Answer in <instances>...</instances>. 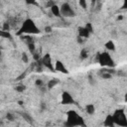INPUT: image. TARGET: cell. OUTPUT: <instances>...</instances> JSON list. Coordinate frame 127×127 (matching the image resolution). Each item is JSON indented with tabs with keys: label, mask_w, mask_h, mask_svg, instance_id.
Returning a JSON list of instances; mask_svg holds the SVG:
<instances>
[{
	"label": "cell",
	"mask_w": 127,
	"mask_h": 127,
	"mask_svg": "<svg viewBox=\"0 0 127 127\" xmlns=\"http://www.w3.org/2000/svg\"><path fill=\"white\" fill-rule=\"evenodd\" d=\"M41 31L38 28V26L36 25V23L32 19L27 18L21 24V27L19 28V30L17 32V35L18 36H21V35H37Z\"/></svg>",
	"instance_id": "cell-1"
},
{
	"label": "cell",
	"mask_w": 127,
	"mask_h": 127,
	"mask_svg": "<svg viewBox=\"0 0 127 127\" xmlns=\"http://www.w3.org/2000/svg\"><path fill=\"white\" fill-rule=\"evenodd\" d=\"M66 126H85L83 118L77 114L74 110H68L66 112Z\"/></svg>",
	"instance_id": "cell-2"
},
{
	"label": "cell",
	"mask_w": 127,
	"mask_h": 127,
	"mask_svg": "<svg viewBox=\"0 0 127 127\" xmlns=\"http://www.w3.org/2000/svg\"><path fill=\"white\" fill-rule=\"evenodd\" d=\"M97 61H98L99 64L103 67H113V66H115V63H114L113 59L111 58V56L107 52L100 53L97 57Z\"/></svg>",
	"instance_id": "cell-3"
},
{
	"label": "cell",
	"mask_w": 127,
	"mask_h": 127,
	"mask_svg": "<svg viewBox=\"0 0 127 127\" xmlns=\"http://www.w3.org/2000/svg\"><path fill=\"white\" fill-rule=\"evenodd\" d=\"M114 124L119 126H127V116L123 109H116L112 114Z\"/></svg>",
	"instance_id": "cell-4"
},
{
	"label": "cell",
	"mask_w": 127,
	"mask_h": 127,
	"mask_svg": "<svg viewBox=\"0 0 127 127\" xmlns=\"http://www.w3.org/2000/svg\"><path fill=\"white\" fill-rule=\"evenodd\" d=\"M40 62L43 64V66L48 68L49 70H51V71L55 70V64L53 63V60H52V57H51L50 54H46L45 56H43L41 58Z\"/></svg>",
	"instance_id": "cell-5"
},
{
	"label": "cell",
	"mask_w": 127,
	"mask_h": 127,
	"mask_svg": "<svg viewBox=\"0 0 127 127\" xmlns=\"http://www.w3.org/2000/svg\"><path fill=\"white\" fill-rule=\"evenodd\" d=\"M61 14L64 17H74L75 12L68 3H63L61 6Z\"/></svg>",
	"instance_id": "cell-6"
},
{
	"label": "cell",
	"mask_w": 127,
	"mask_h": 127,
	"mask_svg": "<svg viewBox=\"0 0 127 127\" xmlns=\"http://www.w3.org/2000/svg\"><path fill=\"white\" fill-rule=\"evenodd\" d=\"M61 103L64 105H69V104H73L74 100L73 97L71 96V94L68 91H64L61 94Z\"/></svg>",
	"instance_id": "cell-7"
},
{
	"label": "cell",
	"mask_w": 127,
	"mask_h": 127,
	"mask_svg": "<svg viewBox=\"0 0 127 127\" xmlns=\"http://www.w3.org/2000/svg\"><path fill=\"white\" fill-rule=\"evenodd\" d=\"M55 70H57L59 72H62V73H65V74L68 73V69L65 67V65L61 61H56V63H55Z\"/></svg>",
	"instance_id": "cell-8"
},
{
	"label": "cell",
	"mask_w": 127,
	"mask_h": 127,
	"mask_svg": "<svg viewBox=\"0 0 127 127\" xmlns=\"http://www.w3.org/2000/svg\"><path fill=\"white\" fill-rule=\"evenodd\" d=\"M77 33H78V36L81 37L82 39H87L89 36H90V33L89 31L86 29V27H78L77 29Z\"/></svg>",
	"instance_id": "cell-9"
},
{
	"label": "cell",
	"mask_w": 127,
	"mask_h": 127,
	"mask_svg": "<svg viewBox=\"0 0 127 127\" xmlns=\"http://www.w3.org/2000/svg\"><path fill=\"white\" fill-rule=\"evenodd\" d=\"M51 12L56 17H61L62 16V14H61V7H59L57 4H53L51 6Z\"/></svg>",
	"instance_id": "cell-10"
},
{
	"label": "cell",
	"mask_w": 127,
	"mask_h": 127,
	"mask_svg": "<svg viewBox=\"0 0 127 127\" xmlns=\"http://www.w3.org/2000/svg\"><path fill=\"white\" fill-rule=\"evenodd\" d=\"M104 48L107 50V51H111V52H114L115 51V44L112 40H108L105 44H104Z\"/></svg>",
	"instance_id": "cell-11"
},
{
	"label": "cell",
	"mask_w": 127,
	"mask_h": 127,
	"mask_svg": "<svg viewBox=\"0 0 127 127\" xmlns=\"http://www.w3.org/2000/svg\"><path fill=\"white\" fill-rule=\"evenodd\" d=\"M103 125L104 126H113V125H115L114 124V120H113V116L111 114H109V115L106 116V118L104 119Z\"/></svg>",
	"instance_id": "cell-12"
},
{
	"label": "cell",
	"mask_w": 127,
	"mask_h": 127,
	"mask_svg": "<svg viewBox=\"0 0 127 127\" xmlns=\"http://www.w3.org/2000/svg\"><path fill=\"white\" fill-rule=\"evenodd\" d=\"M85 112L87 114H89V115H92L95 112V106H94V104H92V103L86 104L85 105Z\"/></svg>",
	"instance_id": "cell-13"
},
{
	"label": "cell",
	"mask_w": 127,
	"mask_h": 127,
	"mask_svg": "<svg viewBox=\"0 0 127 127\" xmlns=\"http://www.w3.org/2000/svg\"><path fill=\"white\" fill-rule=\"evenodd\" d=\"M59 82H60L59 79H57V78H52V79H50V80L48 81V83H47V88H48V89H52V88H54Z\"/></svg>",
	"instance_id": "cell-14"
},
{
	"label": "cell",
	"mask_w": 127,
	"mask_h": 127,
	"mask_svg": "<svg viewBox=\"0 0 127 127\" xmlns=\"http://www.w3.org/2000/svg\"><path fill=\"white\" fill-rule=\"evenodd\" d=\"M79 56H80V58L82 59V60H84V59H87V57H88V51L86 50V49H81V51H80V53H79Z\"/></svg>",
	"instance_id": "cell-15"
},
{
	"label": "cell",
	"mask_w": 127,
	"mask_h": 127,
	"mask_svg": "<svg viewBox=\"0 0 127 127\" xmlns=\"http://www.w3.org/2000/svg\"><path fill=\"white\" fill-rule=\"evenodd\" d=\"M101 77L104 78V79H110V78L112 77V75H111L110 71H108V70H103V72L101 73Z\"/></svg>",
	"instance_id": "cell-16"
},
{
	"label": "cell",
	"mask_w": 127,
	"mask_h": 127,
	"mask_svg": "<svg viewBox=\"0 0 127 127\" xmlns=\"http://www.w3.org/2000/svg\"><path fill=\"white\" fill-rule=\"evenodd\" d=\"M0 35H1L2 38H6V39H11V38H12L11 35H10V33H9V31H4V30H2V31L0 32Z\"/></svg>",
	"instance_id": "cell-17"
},
{
	"label": "cell",
	"mask_w": 127,
	"mask_h": 127,
	"mask_svg": "<svg viewBox=\"0 0 127 127\" xmlns=\"http://www.w3.org/2000/svg\"><path fill=\"white\" fill-rule=\"evenodd\" d=\"M28 48H29V51H30L32 54H34V53H35L36 47H35V44H34L33 42H30V43L28 44Z\"/></svg>",
	"instance_id": "cell-18"
},
{
	"label": "cell",
	"mask_w": 127,
	"mask_h": 127,
	"mask_svg": "<svg viewBox=\"0 0 127 127\" xmlns=\"http://www.w3.org/2000/svg\"><path fill=\"white\" fill-rule=\"evenodd\" d=\"M21 60H22V62H23L24 64H27V63L29 62L28 55H27L26 53H22V55H21Z\"/></svg>",
	"instance_id": "cell-19"
},
{
	"label": "cell",
	"mask_w": 127,
	"mask_h": 127,
	"mask_svg": "<svg viewBox=\"0 0 127 127\" xmlns=\"http://www.w3.org/2000/svg\"><path fill=\"white\" fill-rule=\"evenodd\" d=\"M78 4L82 9H86L87 8V1L86 0H78Z\"/></svg>",
	"instance_id": "cell-20"
},
{
	"label": "cell",
	"mask_w": 127,
	"mask_h": 127,
	"mask_svg": "<svg viewBox=\"0 0 127 127\" xmlns=\"http://www.w3.org/2000/svg\"><path fill=\"white\" fill-rule=\"evenodd\" d=\"M25 89H26V86L23 85V84H19V85H17V86L15 87V90L18 91V92H23Z\"/></svg>",
	"instance_id": "cell-21"
},
{
	"label": "cell",
	"mask_w": 127,
	"mask_h": 127,
	"mask_svg": "<svg viewBox=\"0 0 127 127\" xmlns=\"http://www.w3.org/2000/svg\"><path fill=\"white\" fill-rule=\"evenodd\" d=\"M35 85L38 86V87H42V86H44V81L42 79L38 78V79L35 80Z\"/></svg>",
	"instance_id": "cell-22"
},
{
	"label": "cell",
	"mask_w": 127,
	"mask_h": 127,
	"mask_svg": "<svg viewBox=\"0 0 127 127\" xmlns=\"http://www.w3.org/2000/svg\"><path fill=\"white\" fill-rule=\"evenodd\" d=\"M85 27H86V29L89 31V33H90V34H92V33H93V27H92V24H91V23H86Z\"/></svg>",
	"instance_id": "cell-23"
},
{
	"label": "cell",
	"mask_w": 127,
	"mask_h": 127,
	"mask_svg": "<svg viewBox=\"0 0 127 127\" xmlns=\"http://www.w3.org/2000/svg\"><path fill=\"white\" fill-rule=\"evenodd\" d=\"M22 116L24 117V119H25L26 121H28L29 123H32V118H31L30 115H28L27 113H24V114H22Z\"/></svg>",
	"instance_id": "cell-24"
},
{
	"label": "cell",
	"mask_w": 127,
	"mask_h": 127,
	"mask_svg": "<svg viewBox=\"0 0 127 127\" xmlns=\"http://www.w3.org/2000/svg\"><path fill=\"white\" fill-rule=\"evenodd\" d=\"M25 3L27 5H37V0H25Z\"/></svg>",
	"instance_id": "cell-25"
},
{
	"label": "cell",
	"mask_w": 127,
	"mask_h": 127,
	"mask_svg": "<svg viewBox=\"0 0 127 127\" xmlns=\"http://www.w3.org/2000/svg\"><path fill=\"white\" fill-rule=\"evenodd\" d=\"M6 118H7L8 120H10V121H13V120H14V115L8 112V113L6 114Z\"/></svg>",
	"instance_id": "cell-26"
},
{
	"label": "cell",
	"mask_w": 127,
	"mask_h": 127,
	"mask_svg": "<svg viewBox=\"0 0 127 127\" xmlns=\"http://www.w3.org/2000/svg\"><path fill=\"white\" fill-rule=\"evenodd\" d=\"M45 32H46V33H51V32H52V27L46 26V27H45Z\"/></svg>",
	"instance_id": "cell-27"
},
{
	"label": "cell",
	"mask_w": 127,
	"mask_h": 127,
	"mask_svg": "<svg viewBox=\"0 0 127 127\" xmlns=\"http://www.w3.org/2000/svg\"><path fill=\"white\" fill-rule=\"evenodd\" d=\"M2 30H4V31H9V24L5 23L4 26H3V29H2Z\"/></svg>",
	"instance_id": "cell-28"
},
{
	"label": "cell",
	"mask_w": 127,
	"mask_h": 127,
	"mask_svg": "<svg viewBox=\"0 0 127 127\" xmlns=\"http://www.w3.org/2000/svg\"><path fill=\"white\" fill-rule=\"evenodd\" d=\"M122 9H127V0H123V5Z\"/></svg>",
	"instance_id": "cell-29"
},
{
	"label": "cell",
	"mask_w": 127,
	"mask_h": 127,
	"mask_svg": "<svg viewBox=\"0 0 127 127\" xmlns=\"http://www.w3.org/2000/svg\"><path fill=\"white\" fill-rule=\"evenodd\" d=\"M123 19V17H122V15H119L118 17H117V20H122Z\"/></svg>",
	"instance_id": "cell-30"
},
{
	"label": "cell",
	"mask_w": 127,
	"mask_h": 127,
	"mask_svg": "<svg viewBox=\"0 0 127 127\" xmlns=\"http://www.w3.org/2000/svg\"><path fill=\"white\" fill-rule=\"evenodd\" d=\"M124 100H125V102H127V92H126L125 95H124Z\"/></svg>",
	"instance_id": "cell-31"
},
{
	"label": "cell",
	"mask_w": 127,
	"mask_h": 127,
	"mask_svg": "<svg viewBox=\"0 0 127 127\" xmlns=\"http://www.w3.org/2000/svg\"><path fill=\"white\" fill-rule=\"evenodd\" d=\"M18 104H19V105H22V104H23V101H19Z\"/></svg>",
	"instance_id": "cell-32"
},
{
	"label": "cell",
	"mask_w": 127,
	"mask_h": 127,
	"mask_svg": "<svg viewBox=\"0 0 127 127\" xmlns=\"http://www.w3.org/2000/svg\"><path fill=\"white\" fill-rule=\"evenodd\" d=\"M95 1H96V0H91V2H92V3H94Z\"/></svg>",
	"instance_id": "cell-33"
}]
</instances>
